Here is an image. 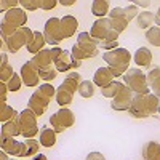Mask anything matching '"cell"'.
<instances>
[{
  "label": "cell",
  "mask_w": 160,
  "mask_h": 160,
  "mask_svg": "<svg viewBox=\"0 0 160 160\" xmlns=\"http://www.w3.org/2000/svg\"><path fill=\"white\" fill-rule=\"evenodd\" d=\"M123 83L135 93V95H149L148 75L141 69H128L123 74Z\"/></svg>",
  "instance_id": "1"
},
{
  "label": "cell",
  "mask_w": 160,
  "mask_h": 160,
  "mask_svg": "<svg viewBox=\"0 0 160 160\" xmlns=\"http://www.w3.org/2000/svg\"><path fill=\"white\" fill-rule=\"evenodd\" d=\"M102 59L109 64V68L112 69H117L122 74H125L130 68V61L133 59L131 53L127 50V48H115V50H111V51H106Z\"/></svg>",
  "instance_id": "2"
},
{
  "label": "cell",
  "mask_w": 160,
  "mask_h": 160,
  "mask_svg": "<svg viewBox=\"0 0 160 160\" xmlns=\"http://www.w3.org/2000/svg\"><path fill=\"white\" fill-rule=\"evenodd\" d=\"M18 127H19V131L21 135L26 138V139H32L35 138V135H38V127H37V115L31 111V109H24L19 112L18 118Z\"/></svg>",
  "instance_id": "3"
},
{
  "label": "cell",
  "mask_w": 160,
  "mask_h": 160,
  "mask_svg": "<svg viewBox=\"0 0 160 160\" xmlns=\"http://www.w3.org/2000/svg\"><path fill=\"white\" fill-rule=\"evenodd\" d=\"M91 37H95L99 42H117L118 34L112 29L109 18H99L95 21L90 31Z\"/></svg>",
  "instance_id": "4"
},
{
  "label": "cell",
  "mask_w": 160,
  "mask_h": 160,
  "mask_svg": "<svg viewBox=\"0 0 160 160\" xmlns=\"http://www.w3.org/2000/svg\"><path fill=\"white\" fill-rule=\"evenodd\" d=\"M74 123H75V114L68 108L59 109L50 117V125L56 133H62L64 130L71 128Z\"/></svg>",
  "instance_id": "5"
},
{
  "label": "cell",
  "mask_w": 160,
  "mask_h": 160,
  "mask_svg": "<svg viewBox=\"0 0 160 160\" xmlns=\"http://www.w3.org/2000/svg\"><path fill=\"white\" fill-rule=\"evenodd\" d=\"M43 37H45V42H47L48 45L58 47L62 40L66 38V37H64V32H62V28H61V19H58V18H50V19L45 22Z\"/></svg>",
  "instance_id": "6"
},
{
  "label": "cell",
  "mask_w": 160,
  "mask_h": 160,
  "mask_svg": "<svg viewBox=\"0 0 160 160\" xmlns=\"http://www.w3.org/2000/svg\"><path fill=\"white\" fill-rule=\"evenodd\" d=\"M51 58H53V64L55 69L58 72H68L72 71V62H74V56L69 50H62L59 47H51Z\"/></svg>",
  "instance_id": "7"
},
{
  "label": "cell",
  "mask_w": 160,
  "mask_h": 160,
  "mask_svg": "<svg viewBox=\"0 0 160 160\" xmlns=\"http://www.w3.org/2000/svg\"><path fill=\"white\" fill-rule=\"evenodd\" d=\"M34 35V31H31L29 28H21L13 34L10 38H7L5 42H2L7 45V50L10 53H16L21 47H28V43L31 42V38Z\"/></svg>",
  "instance_id": "8"
},
{
  "label": "cell",
  "mask_w": 160,
  "mask_h": 160,
  "mask_svg": "<svg viewBox=\"0 0 160 160\" xmlns=\"http://www.w3.org/2000/svg\"><path fill=\"white\" fill-rule=\"evenodd\" d=\"M133 98H135V93L123 83L120 87V90L117 91V95L112 98V109L114 111H128Z\"/></svg>",
  "instance_id": "9"
},
{
  "label": "cell",
  "mask_w": 160,
  "mask_h": 160,
  "mask_svg": "<svg viewBox=\"0 0 160 160\" xmlns=\"http://www.w3.org/2000/svg\"><path fill=\"white\" fill-rule=\"evenodd\" d=\"M77 45L82 48L88 58H96L98 56V50H99V40L95 37H91L90 32H80L77 37Z\"/></svg>",
  "instance_id": "10"
},
{
  "label": "cell",
  "mask_w": 160,
  "mask_h": 160,
  "mask_svg": "<svg viewBox=\"0 0 160 160\" xmlns=\"http://www.w3.org/2000/svg\"><path fill=\"white\" fill-rule=\"evenodd\" d=\"M19 75L22 78V83L26 87H37L40 82V75H38V68L34 64V61H28L22 64V68L19 71Z\"/></svg>",
  "instance_id": "11"
},
{
  "label": "cell",
  "mask_w": 160,
  "mask_h": 160,
  "mask_svg": "<svg viewBox=\"0 0 160 160\" xmlns=\"http://www.w3.org/2000/svg\"><path fill=\"white\" fill-rule=\"evenodd\" d=\"M0 148L10 155L15 157H26V144L16 141L15 138H5L0 136Z\"/></svg>",
  "instance_id": "12"
},
{
  "label": "cell",
  "mask_w": 160,
  "mask_h": 160,
  "mask_svg": "<svg viewBox=\"0 0 160 160\" xmlns=\"http://www.w3.org/2000/svg\"><path fill=\"white\" fill-rule=\"evenodd\" d=\"M48 104H50V99H48L47 96H43L38 90H35V91L32 93V96L29 98L28 109H31L37 117H40V115L45 114V111H47V108H48Z\"/></svg>",
  "instance_id": "13"
},
{
  "label": "cell",
  "mask_w": 160,
  "mask_h": 160,
  "mask_svg": "<svg viewBox=\"0 0 160 160\" xmlns=\"http://www.w3.org/2000/svg\"><path fill=\"white\" fill-rule=\"evenodd\" d=\"M109 21H111V26H112V29L117 32V34H122L125 29H127V26H128V19L125 16V11L122 7H118V8H112L109 11Z\"/></svg>",
  "instance_id": "14"
},
{
  "label": "cell",
  "mask_w": 160,
  "mask_h": 160,
  "mask_svg": "<svg viewBox=\"0 0 160 160\" xmlns=\"http://www.w3.org/2000/svg\"><path fill=\"white\" fill-rule=\"evenodd\" d=\"M26 21H28V16H26L22 8H13V10L7 11L5 16H3V22L11 26V28H15V29L24 28Z\"/></svg>",
  "instance_id": "15"
},
{
  "label": "cell",
  "mask_w": 160,
  "mask_h": 160,
  "mask_svg": "<svg viewBox=\"0 0 160 160\" xmlns=\"http://www.w3.org/2000/svg\"><path fill=\"white\" fill-rule=\"evenodd\" d=\"M144 96L146 95H135V98H133V101H131L130 109H128L131 117H135V118H146V117H149L148 112H146Z\"/></svg>",
  "instance_id": "16"
},
{
  "label": "cell",
  "mask_w": 160,
  "mask_h": 160,
  "mask_svg": "<svg viewBox=\"0 0 160 160\" xmlns=\"http://www.w3.org/2000/svg\"><path fill=\"white\" fill-rule=\"evenodd\" d=\"M111 82H114V75L111 72V68H99L95 72V77H93V83L99 88L108 87Z\"/></svg>",
  "instance_id": "17"
},
{
  "label": "cell",
  "mask_w": 160,
  "mask_h": 160,
  "mask_svg": "<svg viewBox=\"0 0 160 160\" xmlns=\"http://www.w3.org/2000/svg\"><path fill=\"white\" fill-rule=\"evenodd\" d=\"M34 64L38 69H48V68H55L53 64V58H51V51L50 48H43L42 51H38L37 55L32 58Z\"/></svg>",
  "instance_id": "18"
},
{
  "label": "cell",
  "mask_w": 160,
  "mask_h": 160,
  "mask_svg": "<svg viewBox=\"0 0 160 160\" xmlns=\"http://www.w3.org/2000/svg\"><path fill=\"white\" fill-rule=\"evenodd\" d=\"M83 80H82V77H80L77 72H71L68 77H66L64 80H62V83L58 87L59 90H66V91H69V93H74L78 90V85L82 83Z\"/></svg>",
  "instance_id": "19"
},
{
  "label": "cell",
  "mask_w": 160,
  "mask_h": 160,
  "mask_svg": "<svg viewBox=\"0 0 160 160\" xmlns=\"http://www.w3.org/2000/svg\"><path fill=\"white\" fill-rule=\"evenodd\" d=\"M45 37H43V32H37V31H34V35H32V38H31V42L28 43V47H26V50H28L31 55H37L38 51H42L43 48H45Z\"/></svg>",
  "instance_id": "20"
},
{
  "label": "cell",
  "mask_w": 160,
  "mask_h": 160,
  "mask_svg": "<svg viewBox=\"0 0 160 160\" xmlns=\"http://www.w3.org/2000/svg\"><path fill=\"white\" fill-rule=\"evenodd\" d=\"M61 28H62L64 37L66 38H71L77 32V29H78V21L72 15H66V16L61 18Z\"/></svg>",
  "instance_id": "21"
},
{
  "label": "cell",
  "mask_w": 160,
  "mask_h": 160,
  "mask_svg": "<svg viewBox=\"0 0 160 160\" xmlns=\"http://www.w3.org/2000/svg\"><path fill=\"white\" fill-rule=\"evenodd\" d=\"M141 155L144 160H158L160 158V144L155 141H149L142 146Z\"/></svg>",
  "instance_id": "22"
},
{
  "label": "cell",
  "mask_w": 160,
  "mask_h": 160,
  "mask_svg": "<svg viewBox=\"0 0 160 160\" xmlns=\"http://www.w3.org/2000/svg\"><path fill=\"white\" fill-rule=\"evenodd\" d=\"M133 59H135V64L139 66V68H149L151 62H152V53L146 47L138 48L136 53H135V56H133Z\"/></svg>",
  "instance_id": "23"
},
{
  "label": "cell",
  "mask_w": 160,
  "mask_h": 160,
  "mask_svg": "<svg viewBox=\"0 0 160 160\" xmlns=\"http://www.w3.org/2000/svg\"><path fill=\"white\" fill-rule=\"evenodd\" d=\"M148 85L151 87L154 95L160 98V68H154L148 72Z\"/></svg>",
  "instance_id": "24"
},
{
  "label": "cell",
  "mask_w": 160,
  "mask_h": 160,
  "mask_svg": "<svg viewBox=\"0 0 160 160\" xmlns=\"http://www.w3.org/2000/svg\"><path fill=\"white\" fill-rule=\"evenodd\" d=\"M56 135L58 133L53 128H42L40 130V144L45 146V148H53L56 144Z\"/></svg>",
  "instance_id": "25"
},
{
  "label": "cell",
  "mask_w": 160,
  "mask_h": 160,
  "mask_svg": "<svg viewBox=\"0 0 160 160\" xmlns=\"http://www.w3.org/2000/svg\"><path fill=\"white\" fill-rule=\"evenodd\" d=\"M109 2L108 0H95V2L91 3V13L98 18H106V15L111 11L109 10Z\"/></svg>",
  "instance_id": "26"
},
{
  "label": "cell",
  "mask_w": 160,
  "mask_h": 160,
  "mask_svg": "<svg viewBox=\"0 0 160 160\" xmlns=\"http://www.w3.org/2000/svg\"><path fill=\"white\" fill-rule=\"evenodd\" d=\"M155 22V15L151 11H142L136 18V24L141 29H151V26Z\"/></svg>",
  "instance_id": "27"
},
{
  "label": "cell",
  "mask_w": 160,
  "mask_h": 160,
  "mask_svg": "<svg viewBox=\"0 0 160 160\" xmlns=\"http://www.w3.org/2000/svg\"><path fill=\"white\" fill-rule=\"evenodd\" d=\"M18 112L11 108V106H8L7 102H3V104H0V122H3V123H7V122H11V120H15V118H18Z\"/></svg>",
  "instance_id": "28"
},
{
  "label": "cell",
  "mask_w": 160,
  "mask_h": 160,
  "mask_svg": "<svg viewBox=\"0 0 160 160\" xmlns=\"http://www.w3.org/2000/svg\"><path fill=\"white\" fill-rule=\"evenodd\" d=\"M18 135H21V131H19V127H18L16 118L2 125V135H0V136H5V138H16Z\"/></svg>",
  "instance_id": "29"
},
{
  "label": "cell",
  "mask_w": 160,
  "mask_h": 160,
  "mask_svg": "<svg viewBox=\"0 0 160 160\" xmlns=\"http://www.w3.org/2000/svg\"><path fill=\"white\" fill-rule=\"evenodd\" d=\"M144 101H146V112H148L149 117L158 112L160 98H157L154 93H149V95H146V96H144Z\"/></svg>",
  "instance_id": "30"
},
{
  "label": "cell",
  "mask_w": 160,
  "mask_h": 160,
  "mask_svg": "<svg viewBox=\"0 0 160 160\" xmlns=\"http://www.w3.org/2000/svg\"><path fill=\"white\" fill-rule=\"evenodd\" d=\"M55 98H56V102L61 106V108H68V106H71V102L74 99V95L69 93V91H66V90H59L58 88Z\"/></svg>",
  "instance_id": "31"
},
{
  "label": "cell",
  "mask_w": 160,
  "mask_h": 160,
  "mask_svg": "<svg viewBox=\"0 0 160 160\" xmlns=\"http://www.w3.org/2000/svg\"><path fill=\"white\" fill-rule=\"evenodd\" d=\"M77 91L80 93V96H82V98L88 99V98H91L93 95H95V83L90 82V80H83V82L78 85Z\"/></svg>",
  "instance_id": "32"
},
{
  "label": "cell",
  "mask_w": 160,
  "mask_h": 160,
  "mask_svg": "<svg viewBox=\"0 0 160 160\" xmlns=\"http://www.w3.org/2000/svg\"><path fill=\"white\" fill-rule=\"evenodd\" d=\"M146 40H148V43H151L154 47H160V28L158 26H154V28L148 29Z\"/></svg>",
  "instance_id": "33"
},
{
  "label": "cell",
  "mask_w": 160,
  "mask_h": 160,
  "mask_svg": "<svg viewBox=\"0 0 160 160\" xmlns=\"http://www.w3.org/2000/svg\"><path fill=\"white\" fill-rule=\"evenodd\" d=\"M123 83H120V82H117V80H114V82H111L108 87H104V88H101V93H102V96L104 98H114L115 95H117V91L120 90V87H122Z\"/></svg>",
  "instance_id": "34"
},
{
  "label": "cell",
  "mask_w": 160,
  "mask_h": 160,
  "mask_svg": "<svg viewBox=\"0 0 160 160\" xmlns=\"http://www.w3.org/2000/svg\"><path fill=\"white\" fill-rule=\"evenodd\" d=\"M26 144V157H32V155H37L38 154V149H40V141H37L35 138L32 139H26L24 141Z\"/></svg>",
  "instance_id": "35"
},
{
  "label": "cell",
  "mask_w": 160,
  "mask_h": 160,
  "mask_svg": "<svg viewBox=\"0 0 160 160\" xmlns=\"http://www.w3.org/2000/svg\"><path fill=\"white\" fill-rule=\"evenodd\" d=\"M13 75H15V71H13V68L10 64H0V80L2 82L8 83Z\"/></svg>",
  "instance_id": "36"
},
{
  "label": "cell",
  "mask_w": 160,
  "mask_h": 160,
  "mask_svg": "<svg viewBox=\"0 0 160 160\" xmlns=\"http://www.w3.org/2000/svg\"><path fill=\"white\" fill-rule=\"evenodd\" d=\"M56 74L58 71L55 68H48V69H38V75H40V80H43L45 83L51 82V80L56 78Z\"/></svg>",
  "instance_id": "37"
},
{
  "label": "cell",
  "mask_w": 160,
  "mask_h": 160,
  "mask_svg": "<svg viewBox=\"0 0 160 160\" xmlns=\"http://www.w3.org/2000/svg\"><path fill=\"white\" fill-rule=\"evenodd\" d=\"M37 90L42 93L43 96H47L48 99H51L53 96H56V90H55V87H53L51 83H42Z\"/></svg>",
  "instance_id": "38"
},
{
  "label": "cell",
  "mask_w": 160,
  "mask_h": 160,
  "mask_svg": "<svg viewBox=\"0 0 160 160\" xmlns=\"http://www.w3.org/2000/svg\"><path fill=\"white\" fill-rule=\"evenodd\" d=\"M7 85H8V90H10V91H18V90H19V88H21L24 83H22V78H21V75L15 72V75L11 77V80H10V82H8Z\"/></svg>",
  "instance_id": "39"
},
{
  "label": "cell",
  "mask_w": 160,
  "mask_h": 160,
  "mask_svg": "<svg viewBox=\"0 0 160 160\" xmlns=\"http://www.w3.org/2000/svg\"><path fill=\"white\" fill-rule=\"evenodd\" d=\"M16 31H18V29L11 28V26H8V24H5L3 21H2V24H0V32H2V40H3V42H5L7 38H10Z\"/></svg>",
  "instance_id": "40"
},
{
  "label": "cell",
  "mask_w": 160,
  "mask_h": 160,
  "mask_svg": "<svg viewBox=\"0 0 160 160\" xmlns=\"http://www.w3.org/2000/svg\"><path fill=\"white\" fill-rule=\"evenodd\" d=\"M123 11H125V16H127V19L128 21H131V19H135V18H138V7L133 3V5H128V7H123Z\"/></svg>",
  "instance_id": "41"
},
{
  "label": "cell",
  "mask_w": 160,
  "mask_h": 160,
  "mask_svg": "<svg viewBox=\"0 0 160 160\" xmlns=\"http://www.w3.org/2000/svg\"><path fill=\"white\" fill-rule=\"evenodd\" d=\"M71 53H72V56H74L75 59H78V61L90 59V58H88V55H87V53H85L82 48H80L78 45H74V47H72V50H71Z\"/></svg>",
  "instance_id": "42"
},
{
  "label": "cell",
  "mask_w": 160,
  "mask_h": 160,
  "mask_svg": "<svg viewBox=\"0 0 160 160\" xmlns=\"http://www.w3.org/2000/svg\"><path fill=\"white\" fill-rule=\"evenodd\" d=\"M18 5H19L18 0H2V2H0V10L7 13L13 8H18Z\"/></svg>",
  "instance_id": "43"
},
{
  "label": "cell",
  "mask_w": 160,
  "mask_h": 160,
  "mask_svg": "<svg viewBox=\"0 0 160 160\" xmlns=\"http://www.w3.org/2000/svg\"><path fill=\"white\" fill-rule=\"evenodd\" d=\"M19 5L24 7L26 10L34 11V10L40 8V0H19Z\"/></svg>",
  "instance_id": "44"
},
{
  "label": "cell",
  "mask_w": 160,
  "mask_h": 160,
  "mask_svg": "<svg viewBox=\"0 0 160 160\" xmlns=\"http://www.w3.org/2000/svg\"><path fill=\"white\" fill-rule=\"evenodd\" d=\"M59 2H56V0H40V8L42 10H51L55 8Z\"/></svg>",
  "instance_id": "45"
},
{
  "label": "cell",
  "mask_w": 160,
  "mask_h": 160,
  "mask_svg": "<svg viewBox=\"0 0 160 160\" xmlns=\"http://www.w3.org/2000/svg\"><path fill=\"white\" fill-rule=\"evenodd\" d=\"M8 91H10V90H8V85H7L5 82L0 83V104L7 102V93H8Z\"/></svg>",
  "instance_id": "46"
},
{
  "label": "cell",
  "mask_w": 160,
  "mask_h": 160,
  "mask_svg": "<svg viewBox=\"0 0 160 160\" xmlns=\"http://www.w3.org/2000/svg\"><path fill=\"white\" fill-rule=\"evenodd\" d=\"M99 48L106 50V51H111L118 48V42H99Z\"/></svg>",
  "instance_id": "47"
},
{
  "label": "cell",
  "mask_w": 160,
  "mask_h": 160,
  "mask_svg": "<svg viewBox=\"0 0 160 160\" xmlns=\"http://www.w3.org/2000/svg\"><path fill=\"white\" fill-rule=\"evenodd\" d=\"M85 160H106V158H104V155L101 152H90Z\"/></svg>",
  "instance_id": "48"
},
{
  "label": "cell",
  "mask_w": 160,
  "mask_h": 160,
  "mask_svg": "<svg viewBox=\"0 0 160 160\" xmlns=\"http://www.w3.org/2000/svg\"><path fill=\"white\" fill-rule=\"evenodd\" d=\"M135 5H136V7H149L151 2H144V0H135Z\"/></svg>",
  "instance_id": "49"
},
{
  "label": "cell",
  "mask_w": 160,
  "mask_h": 160,
  "mask_svg": "<svg viewBox=\"0 0 160 160\" xmlns=\"http://www.w3.org/2000/svg\"><path fill=\"white\" fill-rule=\"evenodd\" d=\"M59 3H61V5H66V7H69V5H74V3H75V0H59Z\"/></svg>",
  "instance_id": "50"
},
{
  "label": "cell",
  "mask_w": 160,
  "mask_h": 160,
  "mask_svg": "<svg viewBox=\"0 0 160 160\" xmlns=\"http://www.w3.org/2000/svg\"><path fill=\"white\" fill-rule=\"evenodd\" d=\"M32 160H48V158H47V157H45L43 154H37V155H35V157H34Z\"/></svg>",
  "instance_id": "51"
},
{
  "label": "cell",
  "mask_w": 160,
  "mask_h": 160,
  "mask_svg": "<svg viewBox=\"0 0 160 160\" xmlns=\"http://www.w3.org/2000/svg\"><path fill=\"white\" fill-rule=\"evenodd\" d=\"M155 24L160 28V8H158V11L155 13Z\"/></svg>",
  "instance_id": "52"
},
{
  "label": "cell",
  "mask_w": 160,
  "mask_h": 160,
  "mask_svg": "<svg viewBox=\"0 0 160 160\" xmlns=\"http://www.w3.org/2000/svg\"><path fill=\"white\" fill-rule=\"evenodd\" d=\"M0 160H10V158H8V154H7L5 151L0 152Z\"/></svg>",
  "instance_id": "53"
},
{
  "label": "cell",
  "mask_w": 160,
  "mask_h": 160,
  "mask_svg": "<svg viewBox=\"0 0 160 160\" xmlns=\"http://www.w3.org/2000/svg\"><path fill=\"white\" fill-rule=\"evenodd\" d=\"M0 58H2V62H0V64H8V58H7L5 53H2V56H0Z\"/></svg>",
  "instance_id": "54"
},
{
  "label": "cell",
  "mask_w": 160,
  "mask_h": 160,
  "mask_svg": "<svg viewBox=\"0 0 160 160\" xmlns=\"http://www.w3.org/2000/svg\"><path fill=\"white\" fill-rule=\"evenodd\" d=\"M157 114H160V104H158V112H157Z\"/></svg>",
  "instance_id": "55"
},
{
  "label": "cell",
  "mask_w": 160,
  "mask_h": 160,
  "mask_svg": "<svg viewBox=\"0 0 160 160\" xmlns=\"http://www.w3.org/2000/svg\"><path fill=\"white\" fill-rule=\"evenodd\" d=\"M158 160H160V158H158Z\"/></svg>",
  "instance_id": "56"
}]
</instances>
